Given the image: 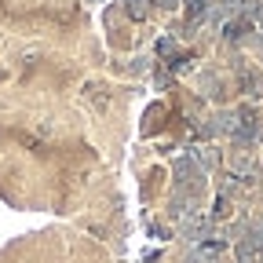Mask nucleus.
Listing matches in <instances>:
<instances>
[{
	"mask_svg": "<svg viewBox=\"0 0 263 263\" xmlns=\"http://www.w3.org/2000/svg\"><path fill=\"white\" fill-rule=\"evenodd\" d=\"M190 263H223V256L216 249H201L197 256H190Z\"/></svg>",
	"mask_w": 263,
	"mask_h": 263,
	"instance_id": "obj_1",
	"label": "nucleus"
}]
</instances>
